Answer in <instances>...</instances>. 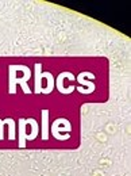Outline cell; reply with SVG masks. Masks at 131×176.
<instances>
[{"instance_id":"obj_1","label":"cell","mask_w":131,"mask_h":176,"mask_svg":"<svg viewBox=\"0 0 131 176\" xmlns=\"http://www.w3.org/2000/svg\"><path fill=\"white\" fill-rule=\"evenodd\" d=\"M20 72L24 75L23 79H19V77H16L14 73H12L10 71V93H15L16 91V84L20 83V85H22V88H23V91L26 92V93H30V88L27 87V83L26 81L30 79V76H31V73L30 71H28V68L27 67H23V65H20Z\"/></svg>"},{"instance_id":"obj_2","label":"cell","mask_w":131,"mask_h":176,"mask_svg":"<svg viewBox=\"0 0 131 176\" xmlns=\"http://www.w3.org/2000/svg\"><path fill=\"white\" fill-rule=\"evenodd\" d=\"M35 92L36 93H41L42 92V87H41V77H42V73H41V64H36L35 65Z\"/></svg>"},{"instance_id":"obj_3","label":"cell","mask_w":131,"mask_h":176,"mask_svg":"<svg viewBox=\"0 0 131 176\" xmlns=\"http://www.w3.org/2000/svg\"><path fill=\"white\" fill-rule=\"evenodd\" d=\"M47 110H43L42 111V118H43V125H42V138L43 140H47Z\"/></svg>"},{"instance_id":"obj_4","label":"cell","mask_w":131,"mask_h":176,"mask_svg":"<svg viewBox=\"0 0 131 176\" xmlns=\"http://www.w3.org/2000/svg\"><path fill=\"white\" fill-rule=\"evenodd\" d=\"M3 121H0V140H3Z\"/></svg>"}]
</instances>
